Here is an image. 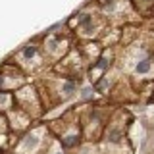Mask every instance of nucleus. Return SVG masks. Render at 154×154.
Returning <instances> with one entry per match:
<instances>
[{
    "label": "nucleus",
    "mask_w": 154,
    "mask_h": 154,
    "mask_svg": "<svg viewBox=\"0 0 154 154\" xmlns=\"http://www.w3.org/2000/svg\"><path fill=\"white\" fill-rule=\"evenodd\" d=\"M148 68H150L148 62H141V64L137 65V71H139V73H146V71H148Z\"/></svg>",
    "instance_id": "1"
},
{
    "label": "nucleus",
    "mask_w": 154,
    "mask_h": 154,
    "mask_svg": "<svg viewBox=\"0 0 154 154\" xmlns=\"http://www.w3.org/2000/svg\"><path fill=\"white\" fill-rule=\"evenodd\" d=\"M23 54H25V56H33V54H35V48H33V46H27V48H25V50H23Z\"/></svg>",
    "instance_id": "2"
}]
</instances>
